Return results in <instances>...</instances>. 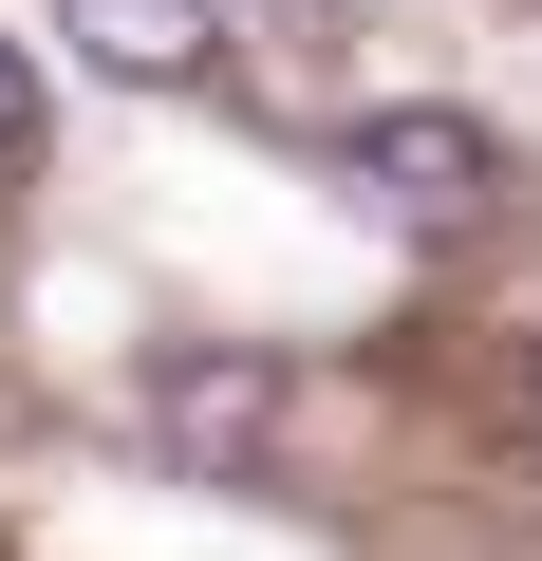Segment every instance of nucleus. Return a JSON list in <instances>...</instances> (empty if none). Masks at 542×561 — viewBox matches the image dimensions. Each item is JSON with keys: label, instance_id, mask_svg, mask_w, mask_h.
I'll return each mask as SVG.
<instances>
[{"label": "nucleus", "instance_id": "nucleus-1", "mask_svg": "<svg viewBox=\"0 0 542 561\" xmlns=\"http://www.w3.org/2000/svg\"><path fill=\"white\" fill-rule=\"evenodd\" d=\"M262 431H281V375H262V356H169V375H150V449L206 468V486H243Z\"/></svg>", "mask_w": 542, "mask_h": 561}, {"label": "nucleus", "instance_id": "nucleus-4", "mask_svg": "<svg viewBox=\"0 0 542 561\" xmlns=\"http://www.w3.org/2000/svg\"><path fill=\"white\" fill-rule=\"evenodd\" d=\"M0 150H38V57L0 38Z\"/></svg>", "mask_w": 542, "mask_h": 561}, {"label": "nucleus", "instance_id": "nucleus-3", "mask_svg": "<svg viewBox=\"0 0 542 561\" xmlns=\"http://www.w3.org/2000/svg\"><path fill=\"white\" fill-rule=\"evenodd\" d=\"M57 38H76L94 76H131V94H187V76L224 57V0H57Z\"/></svg>", "mask_w": 542, "mask_h": 561}, {"label": "nucleus", "instance_id": "nucleus-2", "mask_svg": "<svg viewBox=\"0 0 542 561\" xmlns=\"http://www.w3.org/2000/svg\"><path fill=\"white\" fill-rule=\"evenodd\" d=\"M337 169H356L393 225H468V206H486V131H468V113H356Z\"/></svg>", "mask_w": 542, "mask_h": 561}]
</instances>
